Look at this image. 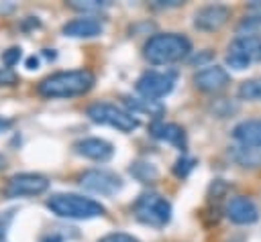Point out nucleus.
Here are the masks:
<instances>
[{
	"instance_id": "f257e3e1",
	"label": "nucleus",
	"mask_w": 261,
	"mask_h": 242,
	"mask_svg": "<svg viewBox=\"0 0 261 242\" xmlns=\"http://www.w3.org/2000/svg\"><path fill=\"white\" fill-rule=\"evenodd\" d=\"M96 83V75L90 69H69L47 75L39 81L37 92L43 98H75L88 94Z\"/></svg>"
},
{
	"instance_id": "f03ea898",
	"label": "nucleus",
	"mask_w": 261,
	"mask_h": 242,
	"mask_svg": "<svg viewBox=\"0 0 261 242\" xmlns=\"http://www.w3.org/2000/svg\"><path fill=\"white\" fill-rule=\"evenodd\" d=\"M190 53L192 43L179 33H157L143 47L145 59L153 65H171L186 59Z\"/></svg>"
},
{
	"instance_id": "7ed1b4c3",
	"label": "nucleus",
	"mask_w": 261,
	"mask_h": 242,
	"mask_svg": "<svg viewBox=\"0 0 261 242\" xmlns=\"http://www.w3.org/2000/svg\"><path fill=\"white\" fill-rule=\"evenodd\" d=\"M47 207L55 216L67 220H92L106 214V207L100 201L80 193H53L47 199Z\"/></svg>"
},
{
	"instance_id": "20e7f679",
	"label": "nucleus",
	"mask_w": 261,
	"mask_h": 242,
	"mask_svg": "<svg viewBox=\"0 0 261 242\" xmlns=\"http://www.w3.org/2000/svg\"><path fill=\"white\" fill-rule=\"evenodd\" d=\"M133 214L135 218L151 228H163L169 224L171 220V203L155 191H147L141 193L133 205Z\"/></svg>"
},
{
	"instance_id": "39448f33",
	"label": "nucleus",
	"mask_w": 261,
	"mask_h": 242,
	"mask_svg": "<svg viewBox=\"0 0 261 242\" xmlns=\"http://www.w3.org/2000/svg\"><path fill=\"white\" fill-rule=\"evenodd\" d=\"M88 118L96 124H104V126H110V128H116L120 132H133L139 128V118L120 108V106H114V104H108V102H98V104H92L88 110H86Z\"/></svg>"
},
{
	"instance_id": "423d86ee",
	"label": "nucleus",
	"mask_w": 261,
	"mask_h": 242,
	"mask_svg": "<svg viewBox=\"0 0 261 242\" xmlns=\"http://www.w3.org/2000/svg\"><path fill=\"white\" fill-rule=\"evenodd\" d=\"M175 71H145L137 79V92L147 100H159L165 98L173 85H175Z\"/></svg>"
},
{
	"instance_id": "0eeeda50",
	"label": "nucleus",
	"mask_w": 261,
	"mask_h": 242,
	"mask_svg": "<svg viewBox=\"0 0 261 242\" xmlns=\"http://www.w3.org/2000/svg\"><path fill=\"white\" fill-rule=\"evenodd\" d=\"M80 185L84 189L92 191V193H98V195H114V193H118L122 189L124 181L114 171L90 169V171L80 175Z\"/></svg>"
},
{
	"instance_id": "6e6552de",
	"label": "nucleus",
	"mask_w": 261,
	"mask_h": 242,
	"mask_svg": "<svg viewBox=\"0 0 261 242\" xmlns=\"http://www.w3.org/2000/svg\"><path fill=\"white\" fill-rule=\"evenodd\" d=\"M51 181L41 173H16L8 179L6 195L8 197H33L49 189Z\"/></svg>"
},
{
	"instance_id": "1a4fd4ad",
	"label": "nucleus",
	"mask_w": 261,
	"mask_h": 242,
	"mask_svg": "<svg viewBox=\"0 0 261 242\" xmlns=\"http://www.w3.org/2000/svg\"><path fill=\"white\" fill-rule=\"evenodd\" d=\"M230 83V73L220 65H208L194 73V85L204 94H218Z\"/></svg>"
},
{
	"instance_id": "9d476101",
	"label": "nucleus",
	"mask_w": 261,
	"mask_h": 242,
	"mask_svg": "<svg viewBox=\"0 0 261 242\" xmlns=\"http://www.w3.org/2000/svg\"><path fill=\"white\" fill-rule=\"evenodd\" d=\"M230 18V8L224 4H208L194 14V26L200 31H220Z\"/></svg>"
},
{
	"instance_id": "9b49d317",
	"label": "nucleus",
	"mask_w": 261,
	"mask_h": 242,
	"mask_svg": "<svg viewBox=\"0 0 261 242\" xmlns=\"http://www.w3.org/2000/svg\"><path fill=\"white\" fill-rule=\"evenodd\" d=\"M226 218L232 224L247 226V224H253L259 220V209L253 203V199H249L245 195H234L226 203Z\"/></svg>"
},
{
	"instance_id": "f8f14e48",
	"label": "nucleus",
	"mask_w": 261,
	"mask_h": 242,
	"mask_svg": "<svg viewBox=\"0 0 261 242\" xmlns=\"http://www.w3.org/2000/svg\"><path fill=\"white\" fill-rule=\"evenodd\" d=\"M73 150L80 157H86L90 161H98V163H106L108 159H112L114 155V146L98 136H90V138H82L73 144Z\"/></svg>"
},
{
	"instance_id": "ddd939ff",
	"label": "nucleus",
	"mask_w": 261,
	"mask_h": 242,
	"mask_svg": "<svg viewBox=\"0 0 261 242\" xmlns=\"http://www.w3.org/2000/svg\"><path fill=\"white\" fill-rule=\"evenodd\" d=\"M61 31L65 37H71V39H92V37L102 35L104 24L96 16H80V18L65 22Z\"/></svg>"
},
{
	"instance_id": "4468645a",
	"label": "nucleus",
	"mask_w": 261,
	"mask_h": 242,
	"mask_svg": "<svg viewBox=\"0 0 261 242\" xmlns=\"http://www.w3.org/2000/svg\"><path fill=\"white\" fill-rule=\"evenodd\" d=\"M232 138L243 146L261 148V118L243 120L232 128Z\"/></svg>"
},
{
	"instance_id": "2eb2a0df",
	"label": "nucleus",
	"mask_w": 261,
	"mask_h": 242,
	"mask_svg": "<svg viewBox=\"0 0 261 242\" xmlns=\"http://www.w3.org/2000/svg\"><path fill=\"white\" fill-rule=\"evenodd\" d=\"M228 53L243 57L249 63L261 61V37H234L228 47Z\"/></svg>"
},
{
	"instance_id": "dca6fc26",
	"label": "nucleus",
	"mask_w": 261,
	"mask_h": 242,
	"mask_svg": "<svg viewBox=\"0 0 261 242\" xmlns=\"http://www.w3.org/2000/svg\"><path fill=\"white\" fill-rule=\"evenodd\" d=\"M149 132L159 140H165L177 148H186V132L181 126H177L173 122H153Z\"/></svg>"
},
{
	"instance_id": "f3484780",
	"label": "nucleus",
	"mask_w": 261,
	"mask_h": 242,
	"mask_svg": "<svg viewBox=\"0 0 261 242\" xmlns=\"http://www.w3.org/2000/svg\"><path fill=\"white\" fill-rule=\"evenodd\" d=\"M228 157L239 165V167H247V169H257L261 167V148H253V146H230L228 148Z\"/></svg>"
},
{
	"instance_id": "a211bd4d",
	"label": "nucleus",
	"mask_w": 261,
	"mask_h": 242,
	"mask_svg": "<svg viewBox=\"0 0 261 242\" xmlns=\"http://www.w3.org/2000/svg\"><path fill=\"white\" fill-rule=\"evenodd\" d=\"M128 173H130L137 181H141V183H153V181H157V177H159L157 167L151 165V163H147V161H137V163H133V165L128 167Z\"/></svg>"
},
{
	"instance_id": "6ab92c4d",
	"label": "nucleus",
	"mask_w": 261,
	"mask_h": 242,
	"mask_svg": "<svg viewBox=\"0 0 261 242\" xmlns=\"http://www.w3.org/2000/svg\"><path fill=\"white\" fill-rule=\"evenodd\" d=\"M239 98L247 102H261V77H253L241 83L239 87Z\"/></svg>"
},
{
	"instance_id": "aec40b11",
	"label": "nucleus",
	"mask_w": 261,
	"mask_h": 242,
	"mask_svg": "<svg viewBox=\"0 0 261 242\" xmlns=\"http://www.w3.org/2000/svg\"><path fill=\"white\" fill-rule=\"evenodd\" d=\"M237 37H261V16H245L237 26Z\"/></svg>"
},
{
	"instance_id": "412c9836",
	"label": "nucleus",
	"mask_w": 261,
	"mask_h": 242,
	"mask_svg": "<svg viewBox=\"0 0 261 242\" xmlns=\"http://www.w3.org/2000/svg\"><path fill=\"white\" fill-rule=\"evenodd\" d=\"M126 104H128L133 110H137V112H145V114L155 116V118L163 114V106L157 104L155 100H147V98L139 100V98H133V100H126Z\"/></svg>"
},
{
	"instance_id": "4be33fe9",
	"label": "nucleus",
	"mask_w": 261,
	"mask_h": 242,
	"mask_svg": "<svg viewBox=\"0 0 261 242\" xmlns=\"http://www.w3.org/2000/svg\"><path fill=\"white\" fill-rule=\"evenodd\" d=\"M71 8L75 10H84V12H92V10H102L108 6V2H98V0H88V2H82V0H73L69 2Z\"/></svg>"
},
{
	"instance_id": "5701e85b",
	"label": "nucleus",
	"mask_w": 261,
	"mask_h": 242,
	"mask_svg": "<svg viewBox=\"0 0 261 242\" xmlns=\"http://www.w3.org/2000/svg\"><path fill=\"white\" fill-rule=\"evenodd\" d=\"M20 59V47H10L2 53V63H4V69H12Z\"/></svg>"
},
{
	"instance_id": "b1692460",
	"label": "nucleus",
	"mask_w": 261,
	"mask_h": 242,
	"mask_svg": "<svg viewBox=\"0 0 261 242\" xmlns=\"http://www.w3.org/2000/svg\"><path fill=\"white\" fill-rule=\"evenodd\" d=\"M194 165H196V161L194 159H188V157H181V159H177L175 161V167H173V173L177 175V177H186L192 169H194Z\"/></svg>"
},
{
	"instance_id": "393cba45",
	"label": "nucleus",
	"mask_w": 261,
	"mask_h": 242,
	"mask_svg": "<svg viewBox=\"0 0 261 242\" xmlns=\"http://www.w3.org/2000/svg\"><path fill=\"white\" fill-rule=\"evenodd\" d=\"M98 242H141V240H137L135 236H130V234H124V232H112V234H106V236H102Z\"/></svg>"
},
{
	"instance_id": "a878e982",
	"label": "nucleus",
	"mask_w": 261,
	"mask_h": 242,
	"mask_svg": "<svg viewBox=\"0 0 261 242\" xmlns=\"http://www.w3.org/2000/svg\"><path fill=\"white\" fill-rule=\"evenodd\" d=\"M18 77L10 71V69H0V85H10V83H14Z\"/></svg>"
},
{
	"instance_id": "bb28decb",
	"label": "nucleus",
	"mask_w": 261,
	"mask_h": 242,
	"mask_svg": "<svg viewBox=\"0 0 261 242\" xmlns=\"http://www.w3.org/2000/svg\"><path fill=\"white\" fill-rule=\"evenodd\" d=\"M210 57H212V53H210V51H206V53H204V55H200V57L196 55V57L192 59V63H194V65H198V67H202V63H204V61H208Z\"/></svg>"
},
{
	"instance_id": "cd10ccee",
	"label": "nucleus",
	"mask_w": 261,
	"mask_h": 242,
	"mask_svg": "<svg viewBox=\"0 0 261 242\" xmlns=\"http://www.w3.org/2000/svg\"><path fill=\"white\" fill-rule=\"evenodd\" d=\"M249 12L255 14V16H261V2H257V0L251 2V4H249Z\"/></svg>"
},
{
	"instance_id": "c85d7f7f",
	"label": "nucleus",
	"mask_w": 261,
	"mask_h": 242,
	"mask_svg": "<svg viewBox=\"0 0 261 242\" xmlns=\"http://www.w3.org/2000/svg\"><path fill=\"white\" fill-rule=\"evenodd\" d=\"M41 242H63V240H61L59 234H47V236L41 238Z\"/></svg>"
},
{
	"instance_id": "c756f323",
	"label": "nucleus",
	"mask_w": 261,
	"mask_h": 242,
	"mask_svg": "<svg viewBox=\"0 0 261 242\" xmlns=\"http://www.w3.org/2000/svg\"><path fill=\"white\" fill-rule=\"evenodd\" d=\"M10 126H12V122H10L8 118H4V116H0V134H2V132H6V130H8Z\"/></svg>"
},
{
	"instance_id": "7c9ffc66",
	"label": "nucleus",
	"mask_w": 261,
	"mask_h": 242,
	"mask_svg": "<svg viewBox=\"0 0 261 242\" xmlns=\"http://www.w3.org/2000/svg\"><path fill=\"white\" fill-rule=\"evenodd\" d=\"M37 65H39V57H29L27 59V69H37Z\"/></svg>"
},
{
	"instance_id": "2f4dec72",
	"label": "nucleus",
	"mask_w": 261,
	"mask_h": 242,
	"mask_svg": "<svg viewBox=\"0 0 261 242\" xmlns=\"http://www.w3.org/2000/svg\"><path fill=\"white\" fill-rule=\"evenodd\" d=\"M43 55H45V57H47L49 61H53V59L57 57V53H55L53 49H43Z\"/></svg>"
},
{
	"instance_id": "473e14b6",
	"label": "nucleus",
	"mask_w": 261,
	"mask_h": 242,
	"mask_svg": "<svg viewBox=\"0 0 261 242\" xmlns=\"http://www.w3.org/2000/svg\"><path fill=\"white\" fill-rule=\"evenodd\" d=\"M4 167H6V159L0 155V169H4Z\"/></svg>"
},
{
	"instance_id": "72a5a7b5",
	"label": "nucleus",
	"mask_w": 261,
	"mask_h": 242,
	"mask_svg": "<svg viewBox=\"0 0 261 242\" xmlns=\"http://www.w3.org/2000/svg\"><path fill=\"white\" fill-rule=\"evenodd\" d=\"M230 242H243V240H241V238H232Z\"/></svg>"
}]
</instances>
